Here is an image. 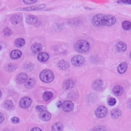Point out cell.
Instances as JSON below:
<instances>
[{
	"mask_svg": "<svg viewBox=\"0 0 131 131\" xmlns=\"http://www.w3.org/2000/svg\"><path fill=\"white\" fill-rule=\"evenodd\" d=\"M16 68H17V67L14 64H9L7 65V66L6 67V69L9 72H12L16 70Z\"/></svg>",
	"mask_w": 131,
	"mask_h": 131,
	"instance_id": "f546056e",
	"label": "cell"
},
{
	"mask_svg": "<svg viewBox=\"0 0 131 131\" xmlns=\"http://www.w3.org/2000/svg\"><path fill=\"white\" fill-rule=\"evenodd\" d=\"M122 28L125 30H128L131 28V23L129 21H125L122 23Z\"/></svg>",
	"mask_w": 131,
	"mask_h": 131,
	"instance_id": "83f0119b",
	"label": "cell"
},
{
	"mask_svg": "<svg viewBox=\"0 0 131 131\" xmlns=\"http://www.w3.org/2000/svg\"><path fill=\"white\" fill-rule=\"evenodd\" d=\"M108 110L104 106H99L95 110V115L99 118H104L107 115Z\"/></svg>",
	"mask_w": 131,
	"mask_h": 131,
	"instance_id": "5b68a950",
	"label": "cell"
},
{
	"mask_svg": "<svg viewBox=\"0 0 131 131\" xmlns=\"http://www.w3.org/2000/svg\"><path fill=\"white\" fill-rule=\"evenodd\" d=\"M23 2L26 4H32L36 2V0H24Z\"/></svg>",
	"mask_w": 131,
	"mask_h": 131,
	"instance_id": "e575fe53",
	"label": "cell"
},
{
	"mask_svg": "<svg viewBox=\"0 0 131 131\" xmlns=\"http://www.w3.org/2000/svg\"><path fill=\"white\" fill-rule=\"evenodd\" d=\"M31 104V99L29 97H25L22 98L20 101V106L23 109L29 108Z\"/></svg>",
	"mask_w": 131,
	"mask_h": 131,
	"instance_id": "52a82bcc",
	"label": "cell"
},
{
	"mask_svg": "<svg viewBox=\"0 0 131 131\" xmlns=\"http://www.w3.org/2000/svg\"><path fill=\"white\" fill-rule=\"evenodd\" d=\"M92 131H106V129L105 127L100 125L95 126L93 129Z\"/></svg>",
	"mask_w": 131,
	"mask_h": 131,
	"instance_id": "4dcf8cb0",
	"label": "cell"
},
{
	"mask_svg": "<svg viewBox=\"0 0 131 131\" xmlns=\"http://www.w3.org/2000/svg\"><path fill=\"white\" fill-rule=\"evenodd\" d=\"M26 21L29 24H35L38 21V19L35 16L30 15L27 17Z\"/></svg>",
	"mask_w": 131,
	"mask_h": 131,
	"instance_id": "d6986e66",
	"label": "cell"
},
{
	"mask_svg": "<svg viewBox=\"0 0 131 131\" xmlns=\"http://www.w3.org/2000/svg\"><path fill=\"white\" fill-rule=\"evenodd\" d=\"M22 56V52L18 50H13L10 53V57L12 59L17 60L20 59Z\"/></svg>",
	"mask_w": 131,
	"mask_h": 131,
	"instance_id": "ffe728a7",
	"label": "cell"
},
{
	"mask_svg": "<svg viewBox=\"0 0 131 131\" xmlns=\"http://www.w3.org/2000/svg\"><path fill=\"white\" fill-rule=\"evenodd\" d=\"M10 22L13 24H18L20 23L21 21V17L20 15L18 14H15L12 16L10 19Z\"/></svg>",
	"mask_w": 131,
	"mask_h": 131,
	"instance_id": "603a6c76",
	"label": "cell"
},
{
	"mask_svg": "<svg viewBox=\"0 0 131 131\" xmlns=\"http://www.w3.org/2000/svg\"><path fill=\"white\" fill-rule=\"evenodd\" d=\"M62 107L64 111L66 112H69L73 110L74 104L70 100H66L62 104Z\"/></svg>",
	"mask_w": 131,
	"mask_h": 131,
	"instance_id": "8992f818",
	"label": "cell"
},
{
	"mask_svg": "<svg viewBox=\"0 0 131 131\" xmlns=\"http://www.w3.org/2000/svg\"><path fill=\"white\" fill-rule=\"evenodd\" d=\"M53 97V94L50 91H46L43 94L42 98L45 101L50 100Z\"/></svg>",
	"mask_w": 131,
	"mask_h": 131,
	"instance_id": "d4e9b609",
	"label": "cell"
},
{
	"mask_svg": "<svg viewBox=\"0 0 131 131\" xmlns=\"http://www.w3.org/2000/svg\"><path fill=\"white\" fill-rule=\"evenodd\" d=\"M115 48L118 52H124L126 49V46L124 42L119 41L116 44Z\"/></svg>",
	"mask_w": 131,
	"mask_h": 131,
	"instance_id": "7c38bea8",
	"label": "cell"
},
{
	"mask_svg": "<svg viewBox=\"0 0 131 131\" xmlns=\"http://www.w3.org/2000/svg\"><path fill=\"white\" fill-rule=\"evenodd\" d=\"M40 80L45 83H50L52 82L54 78L53 73L50 70L46 69L42 71L39 75Z\"/></svg>",
	"mask_w": 131,
	"mask_h": 131,
	"instance_id": "3957f363",
	"label": "cell"
},
{
	"mask_svg": "<svg viewBox=\"0 0 131 131\" xmlns=\"http://www.w3.org/2000/svg\"><path fill=\"white\" fill-rule=\"evenodd\" d=\"M42 49V47L39 43H34L31 46V51L34 54L40 53Z\"/></svg>",
	"mask_w": 131,
	"mask_h": 131,
	"instance_id": "4fadbf2b",
	"label": "cell"
},
{
	"mask_svg": "<svg viewBox=\"0 0 131 131\" xmlns=\"http://www.w3.org/2000/svg\"><path fill=\"white\" fill-rule=\"evenodd\" d=\"M57 66L61 70H66L69 68L70 64L68 61L63 60L58 63Z\"/></svg>",
	"mask_w": 131,
	"mask_h": 131,
	"instance_id": "30bf717a",
	"label": "cell"
},
{
	"mask_svg": "<svg viewBox=\"0 0 131 131\" xmlns=\"http://www.w3.org/2000/svg\"><path fill=\"white\" fill-rule=\"evenodd\" d=\"M64 125L61 122H57L54 123L52 126V131H62Z\"/></svg>",
	"mask_w": 131,
	"mask_h": 131,
	"instance_id": "ac0fdd59",
	"label": "cell"
},
{
	"mask_svg": "<svg viewBox=\"0 0 131 131\" xmlns=\"http://www.w3.org/2000/svg\"><path fill=\"white\" fill-rule=\"evenodd\" d=\"M24 69L26 71H31L33 69V65L31 63H27L24 65Z\"/></svg>",
	"mask_w": 131,
	"mask_h": 131,
	"instance_id": "f1b7e54d",
	"label": "cell"
},
{
	"mask_svg": "<svg viewBox=\"0 0 131 131\" xmlns=\"http://www.w3.org/2000/svg\"><path fill=\"white\" fill-rule=\"evenodd\" d=\"M25 44V40L22 38L17 39L15 41V45L18 48H21L24 46Z\"/></svg>",
	"mask_w": 131,
	"mask_h": 131,
	"instance_id": "484cf974",
	"label": "cell"
},
{
	"mask_svg": "<svg viewBox=\"0 0 131 131\" xmlns=\"http://www.w3.org/2000/svg\"><path fill=\"white\" fill-rule=\"evenodd\" d=\"M84 62V58L79 55L74 56L71 60L72 64L75 67H80L82 66Z\"/></svg>",
	"mask_w": 131,
	"mask_h": 131,
	"instance_id": "277c9868",
	"label": "cell"
},
{
	"mask_svg": "<svg viewBox=\"0 0 131 131\" xmlns=\"http://www.w3.org/2000/svg\"><path fill=\"white\" fill-rule=\"evenodd\" d=\"M103 85V81L101 80L98 79V80H95L93 82L92 86L94 90H98L101 89Z\"/></svg>",
	"mask_w": 131,
	"mask_h": 131,
	"instance_id": "2e32d148",
	"label": "cell"
},
{
	"mask_svg": "<svg viewBox=\"0 0 131 131\" xmlns=\"http://www.w3.org/2000/svg\"><path fill=\"white\" fill-rule=\"evenodd\" d=\"M127 68V64L124 62L119 65L117 67V71L120 74H123L125 72Z\"/></svg>",
	"mask_w": 131,
	"mask_h": 131,
	"instance_id": "5bb4252c",
	"label": "cell"
},
{
	"mask_svg": "<svg viewBox=\"0 0 131 131\" xmlns=\"http://www.w3.org/2000/svg\"><path fill=\"white\" fill-rule=\"evenodd\" d=\"M49 55L46 52H41L39 53L37 56L38 60L40 62H45L48 60Z\"/></svg>",
	"mask_w": 131,
	"mask_h": 131,
	"instance_id": "9a60e30c",
	"label": "cell"
},
{
	"mask_svg": "<svg viewBox=\"0 0 131 131\" xmlns=\"http://www.w3.org/2000/svg\"><path fill=\"white\" fill-rule=\"evenodd\" d=\"M116 99L115 98H110L108 100V104L109 106H114V105H115L116 104Z\"/></svg>",
	"mask_w": 131,
	"mask_h": 131,
	"instance_id": "d6a6232c",
	"label": "cell"
},
{
	"mask_svg": "<svg viewBox=\"0 0 131 131\" xmlns=\"http://www.w3.org/2000/svg\"><path fill=\"white\" fill-rule=\"evenodd\" d=\"M127 107H128V108L131 109V100H129V101L127 103Z\"/></svg>",
	"mask_w": 131,
	"mask_h": 131,
	"instance_id": "60d3db41",
	"label": "cell"
},
{
	"mask_svg": "<svg viewBox=\"0 0 131 131\" xmlns=\"http://www.w3.org/2000/svg\"><path fill=\"white\" fill-rule=\"evenodd\" d=\"M3 33L6 36H10L12 33V32L9 28H5L3 30Z\"/></svg>",
	"mask_w": 131,
	"mask_h": 131,
	"instance_id": "1f68e13d",
	"label": "cell"
},
{
	"mask_svg": "<svg viewBox=\"0 0 131 131\" xmlns=\"http://www.w3.org/2000/svg\"><path fill=\"white\" fill-rule=\"evenodd\" d=\"M35 83V80L32 78H30L25 82V86L27 89H31L34 86Z\"/></svg>",
	"mask_w": 131,
	"mask_h": 131,
	"instance_id": "cb8c5ba5",
	"label": "cell"
},
{
	"mask_svg": "<svg viewBox=\"0 0 131 131\" xmlns=\"http://www.w3.org/2000/svg\"><path fill=\"white\" fill-rule=\"evenodd\" d=\"M28 76L25 73H21L18 74L16 78L17 82L19 84H22L26 81L27 80Z\"/></svg>",
	"mask_w": 131,
	"mask_h": 131,
	"instance_id": "9c48e42d",
	"label": "cell"
},
{
	"mask_svg": "<svg viewBox=\"0 0 131 131\" xmlns=\"http://www.w3.org/2000/svg\"><path fill=\"white\" fill-rule=\"evenodd\" d=\"M51 116L50 114L47 111H43L40 113L39 118L41 120L44 121H49L51 119Z\"/></svg>",
	"mask_w": 131,
	"mask_h": 131,
	"instance_id": "8fae6325",
	"label": "cell"
},
{
	"mask_svg": "<svg viewBox=\"0 0 131 131\" xmlns=\"http://www.w3.org/2000/svg\"><path fill=\"white\" fill-rule=\"evenodd\" d=\"M56 105H57V107L58 108H60L62 106V102H61V101L57 102V103Z\"/></svg>",
	"mask_w": 131,
	"mask_h": 131,
	"instance_id": "ab89813d",
	"label": "cell"
},
{
	"mask_svg": "<svg viewBox=\"0 0 131 131\" xmlns=\"http://www.w3.org/2000/svg\"><path fill=\"white\" fill-rule=\"evenodd\" d=\"M45 7V5L44 4H40L37 6H30L26 8H22L17 9L18 10H21V11H31V10H38L42 9Z\"/></svg>",
	"mask_w": 131,
	"mask_h": 131,
	"instance_id": "ba28073f",
	"label": "cell"
},
{
	"mask_svg": "<svg viewBox=\"0 0 131 131\" xmlns=\"http://www.w3.org/2000/svg\"><path fill=\"white\" fill-rule=\"evenodd\" d=\"M13 107V103L9 100H6L4 104V107L7 110H10Z\"/></svg>",
	"mask_w": 131,
	"mask_h": 131,
	"instance_id": "4316f807",
	"label": "cell"
},
{
	"mask_svg": "<svg viewBox=\"0 0 131 131\" xmlns=\"http://www.w3.org/2000/svg\"><path fill=\"white\" fill-rule=\"evenodd\" d=\"M129 56H130V59H131V52L130 53V55H129Z\"/></svg>",
	"mask_w": 131,
	"mask_h": 131,
	"instance_id": "7bdbcfd3",
	"label": "cell"
},
{
	"mask_svg": "<svg viewBox=\"0 0 131 131\" xmlns=\"http://www.w3.org/2000/svg\"><path fill=\"white\" fill-rule=\"evenodd\" d=\"M118 3L120 2V3H123L126 4H130L131 5V0H129V1H128V0H126V1H118Z\"/></svg>",
	"mask_w": 131,
	"mask_h": 131,
	"instance_id": "74e56055",
	"label": "cell"
},
{
	"mask_svg": "<svg viewBox=\"0 0 131 131\" xmlns=\"http://www.w3.org/2000/svg\"><path fill=\"white\" fill-rule=\"evenodd\" d=\"M1 95H2V93H1V91H0V97H1Z\"/></svg>",
	"mask_w": 131,
	"mask_h": 131,
	"instance_id": "b9f144b4",
	"label": "cell"
},
{
	"mask_svg": "<svg viewBox=\"0 0 131 131\" xmlns=\"http://www.w3.org/2000/svg\"><path fill=\"white\" fill-rule=\"evenodd\" d=\"M4 116L2 113H0V124L2 123L4 121Z\"/></svg>",
	"mask_w": 131,
	"mask_h": 131,
	"instance_id": "8d00e7d4",
	"label": "cell"
},
{
	"mask_svg": "<svg viewBox=\"0 0 131 131\" xmlns=\"http://www.w3.org/2000/svg\"><path fill=\"white\" fill-rule=\"evenodd\" d=\"M35 109H36V111L41 112L42 111H45L46 108H45V106H37L36 107Z\"/></svg>",
	"mask_w": 131,
	"mask_h": 131,
	"instance_id": "836d02e7",
	"label": "cell"
},
{
	"mask_svg": "<svg viewBox=\"0 0 131 131\" xmlns=\"http://www.w3.org/2000/svg\"><path fill=\"white\" fill-rule=\"evenodd\" d=\"M31 131H42L41 129L38 127H34L33 128Z\"/></svg>",
	"mask_w": 131,
	"mask_h": 131,
	"instance_id": "f35d334b",
	"label": "cell"
},
{
	"mask_svg": "<svg viewBox=\"0 0 131 131\" xmlns=\"http://www.w3.org/2000/svg\"><path fill=\"white\" fill-rule=\"evenodd\" d=\"M113 92L116 96H120L123 92V88L120 85H116L113 89Z\"/></svg>",
	"mask_w": 131,
	"mask_h": 131,
	"instance_id": "e0dca14e",
	"label": "cell"
},
{
	"mask_svg": "<svg viewBox=\"0 0 131 131\" xmlns=\"http://www.w3.org/2000/svg\"><path fill=\"white\" fill-rule=\"evenodd\" d=\"M116 22V18L111 15L98 14L94 16L91 20L92 24L96 27L110 26Z\"/></svg>",
	"mask_w": 131,
	"mask_h": 131,
	"instance_id": "6da1fadb",
	"label": "cell"
},
{
	"mask_svg": "<svg viewBox=\"0 0 131 131\" xmlns=\"http://www.w3.org/2000/svg\"><path fill=\"white\" fill-rule=\"evenodd\" d=\"M111 115L113 118L117 119L121 116V112L118 109H114L112 110L111 112Z\"/></svg>",
	"mask_w": 131,
	"mask_h": 131,
	"instance_id": "44dd1931",
	"label": "cell"
},
{
	"mask_svg": "<svg viewBox=\"0 0 131 131\" xmlns=\"http://www.w3.org/2000/svg\"><path fill=\"white\" fill-rule=\"evenodd\" d=\"M74 49L79 53H85L88 52L90 49L89 43L84 40H78L74 44Z\"/></svg>",
	"mask_w": 131,
	"mask_h": 131,
	"instance_id": "7a4b0ae2",
	"label": "cell"
},
{
	"mask_svg": "<svg viewBox=\"0 0 131 131\" xmlns=\"http://www.w3.org/2000/svg\"><path fill=\"white\" fill-rule=\"evenodd\" d=\"M11 121L13 123H18L20 122V120L18 117H14L13 118H12L11 119Z\"/></svg>",
	"mask_w": 131,
	"mask_h": 131,
	"instance_id": "d590c367",
	"label": "cell"
},
{
	"mask_svg": "<svg viewBox=\"0 0 131 131\" xmlns=\"http://www.w3.org/2000/svg\"><path fill=\"white\" fill-rule=\"evenodd\" d=\"M74 82L71 79H67L66 80L64 84V88L65 90H68L71 89L74 86Z\"/></svg>",
	"mask_w": 131,
	"mask_h": 131,
	"instance_id": "7402d4cb",
	"label": "cell"
}]
</instances>
